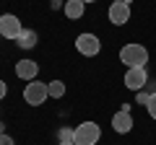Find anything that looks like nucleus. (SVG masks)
Masks as SVG:
<instances>
[{
	"mask_svg": "<svg viewBox=\"0 0 156 145\" xmlns=\"http://www.w3.org/2000/svg\"><path fill=\"white\" fill-rule=\"evenodd\" d=\"M0 36H3V34H0Z\"/></svg>",
	"mask_w": 156,
	"mask_h": 145,
	"instance_id": "nucleus-23",
	"label": "nucleus"
},
{
	"mask_svg": "<svg viewBox=\"0 0 156 145\" xmlns=\"http://www.w3.org/2000/svg\"><path fill=\"white\" fill-rule=\"evenodd\" d=\"M0 145H16V143H13V137H11V135H5V132H3V135H0Z\"/></svg>",
	"mask_w": 156,
	"mask_h": 145,
	"instance_id": "nucleus-16",
	"label": "nucleus"
},
{
	"mask_svg": "<svg viewBox=\"0 0 156 145\" xmlns=\"http://www.w3.org/2000/svg\"><path fill=\"white\" fill-rule=\"evenodd\" d=\"M101 137V130L96 122H81L73 130V143L76 145H96Z\"/></svg>",
	"mask_w": 156,
	"mask_h": 145,
	"instance_id": "nucleus-2",
	"label": "nucleus"
},
{
	"mask_svg": "<svg viewBox=\"0 0 156 145\" xmlns=\"http://www.w3.org/2000/svg\"><path fill=\"white\" fill-rule=\"evenodd\" d=\"M65 3H70V0H65Z\"/></svg>",
	"mask_w": 156,
	"mask_h": 145,
	"instance_id": "nucleus-22",
	"label": "nucleus"
},
{
	"mask_svg": "<svg viewBox=\"0 0 156 145\" xmlns=\"http://www.w3.org/2000/svg\"><path fill=\"white\" fill-rule=\"evenodd\" d=\"M112 130H115L117 135H128L130 130H133V114L125 112V109L115 112V117H112Z\"/></svg>",
	"mask_w": 156,
	"mask_h": 145,
	"instance_id": "nucleus-8",
	"label": "nucleus"
},
{
	"mask_svg": "<svg viewBox=\"0 0 156 145\" xmlns=\"http://www.w3.org/2000/svg\"><path fill=\"white\" fill-rule=\"evenodd\" d=\"M37 72H39V65L34 60H18L16 62V75L21 80H26V83L29 80H37Z\"/></svg>",
	"mask_w": 156,
	"mask_h": 145,
	"instance_id": "nucleus-9",
	"label": "nucleus"
},
{
	"mask_svg": "<svg viewBox=\"0 0 156 145\" xmlns=\"http://www.w3.org/2000/svg\"><path fill=\"white\" fill-rule=\"evenodd\" d=\"M151 93H156V91H154V86H148V88H140L138 91V104H148V99H151Z\"/></svg>",
	"mask_w": 156,
	"mask_h": 145,
	"instance_id": "nucleus-13",
	"label": "nucleus"
},
{
	"mask_svg": "<svg viewBox=\"0 0 156 145\" xmlns=\"http://www.w3.org/2000/svg\"><path fill=\"white\" fill-rule=\"evenodd\" d=\"M57 145H76V143H57Z\"/></svg>",
	"mask_w": 156,
	"mask_h": 145,
	"instance_id": "nucleus-20",
	"label": "nucleus"
},
{
	"mask_svg": "<svg viewBox=\"0 0 156 145\" xmlns=\"http://www.w3.org/2000/svg\"><path fill=\"white\" fill-rule=\"evenodd\" d=\"M5 93H8V86H5V80H0V101L5 99Z\"/></svg>",
	"mask_w": 156,
	"mask_h": 145,
	"instance_id": "nucleus-17",
	"label": "nucleus"
},
{
	"mask_svg": "<svg viewBox=\"0 0 156 145\" xmlns=\"http://www.w3.org/2000/svg\"><path fill=\"white\" fill-rule=\"evenodd\" d=\"M146 83H148L146 67H128V72H125V86H128L130 91H140Z\"/></svg>",
	"mask_w": 156,
	"mask_h": 145,
	"instance_id": "nucleus-6",
	"label": "nucleus"
},
{
	"mask_svg": "<svg viewBox=\"0 0 156 145\" xmlns=\"http://www.w3.org/2000/svg\"><path fill=\"white\" fill-rule=\"evenodd\" d=\"M112 3H130V0H112Z\"/></svg>",
	"mask_w": 156,
	"mask_h": 145,
	"instance_id": "nucleus-19",
	"label": "nucleus"
},
{
	"mask_svg": "<svg viewBox=\"0 0 156 145\" xmlns=\"http://www.w3.org/2000/svg\"><path fill=\"white\" fill-rule=\"evenodd\" d=\"M146 112H148V117H151V119H156V93H151L148 104H146Z\"/></svg>",
	"mask_w": 156,
	"mask_h": 145,
	"instance_id": "nucleus-14",
	"label": "nucleus"
},
{
	"mask_svg": "<svg viewBox=\"0 0 156 145\" xmlns=\"http://www.w3.org/2000/svg\"><path fill=\"white\" fill-rule=\"evenodd\" d=\"M107 16H109V23H115V26H125V23L130 21V3H112Z\"/></svg>",
	"mask_w": 156,
	"mask_h": 145,
	"instance_id": "nucleus-7",
	"label": "nucleus"
},
{
	"mask_svg": "<svg viewBox=\"0 0 156 145\" xmlns=\"http://www.w3.org/2000/svg\"><path fill=\"white\" fill-rule=\"evenodd\" d=\"M83 8H86L83 0H70V3H65V8H62V11H65V16L70 18V21H76V18L83 16Z\"/></svg>",
	"mask_w": 156,
	"mask_h": 145,
	"instance_id": "nucleus-10",
	"label": "nucleus"
},
{
	"mask_svg": "<svg viewBox=\"0 0 156 145\" xmlns=\"http://www.w3.org/2000/svg\"><path fill=\"white\" fill-rule=\"evenodd\" d=\"M120 62H122L125 67H146V62H148V49H146L143 44H125L122 49H120Z\"/></svg>",
	"mask_w": 156,
	"mask_h": 145,
	"instance_id": "nucleus-1",
	"label": "nucleus"
},
{
	"mask_svg": "<svg viewBox=\"0 0 156 145\" xmlns=\"http://www.w3.org/2000/svg\"><path fill=\"white\" fill-rule=\"evenodd\" d=\"M57 137H60V143H73V130H65V127H62L60 132H57Z\"/></svg>",
	"mask_w": 156,
	"mask_h": 145,
	"instance_id": "nucleus-15",
	"label": "nucleus"
},
{
	"mask_svg": "<svg viewBox=\"0 0 156 145\" xmlns=\"http://www.w3.org/2000/svg\"><path fill=\"white\" fill-rule=\"evenodd\" d=\"M23 31L21 21H18V16H13V13H3L0 16V34L5 36V39H18V34Z\"/></svg>",
	"mask_w": 156,
	"mask_h": 145,
	"instance_id": "nucleus-5",
	"label": "nucleus"
},
{
	"mask_svg": "<svg viewBox=\"0 0 156 145\" xmlns=\"http://www.w3.org/2000/svg\"><path fill=\"white\" fill-rule=\"evenodd\" d=\"M3 132H5V124H3V122H0V135H3Z\"/></svg>",
	"mask_w": 156,
	"mask_h": 145,
	"instance_id": "nucleus-18",
	"label": "nucleus"
},
{
	"mask_svg": "<svg viewBox=\"0 0 156 145\" xmlns=\"http://www.w3.org/2000/svg\"><path fill=\"white\" fill-rule=\"evenodd\" d=\"M16 44L21 47V49H31V47H37V31H31V29H23V31L18 34Z\"/></svg>",
	"mask_w": 156,
	"mask_h": 145,
	"instance_id": "nucleus-11",
	"label": "nucleus"
},
{
	"mask_svg": "<svg viewBox=\"0 0 156 145\" xmlns=\"http://www.w3.org/2000/svg\"><path fill=\"white\" fill-rule=\"evenodd\" d=\"M47 91H50V99H62L65 96V83L62 80H50L47 83Z\"/></svg>",
	"mask_w": 156,
	"mask_h": 145,
	"instance_id": "nucleus-12",
	"label": "nucleus"
},
{
	"mask_svg": "<svg viewBox=\"0 0 156 145\" xmlns=\"http://www.w3.org/2000/svg\"><path fill=\"white\" fill-rule=\"evenodd\" d=\"M47 99H50L47 83H42V80H29L26 83V88H23V101H26L29 106H42Z\"/></svg>",
	"mask_w": 156,
	"mask_h": 145,
	"instance_id": "nucleus-3",
	"label": "nucleus"
},
{
	"mask_svg": "<svg viewBox=\"0 0 156 145\" xmlns=\"http://www.w3.org/2000/svg\"><path fill=\"white\" fill-rule=\"evenodd\" d=\"M76 49L81 52L83 57H96V55H99V49H101V42H99L96 34L83 31V34H78V36H76Z\"/></svg>",
	"mask_w": 156,
	"mask_h": 145,
	"instance_id": "nucleus-4",
	"label": "nucleus"
},
{
	"mask_svg": "<svg viewBox=\"0 0 156 145\" xmlns=\"http://www.w3.org/2000/svg\"><path fill=\"white\" fill-rule=\"evenodd\" d=\"M83 3H96V0H83Z\"/></svg>",
	"mask_w": 156,
	"mask_h": 145,
	"instance_id": "nucleus-21",
	"label": "nucleus"
}]
</instances>
